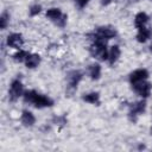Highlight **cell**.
Returning a JSON list of instances; mask_svg holds the SVG:
<instances>
[{
	"label": "cell",
	"instance_id": "cell-1",
	"mask_svg": "<svg viewBox=\"0 0 152 152\" xmlns=\"http://www.w3.org/2000/svg\"><path fill=\"white\" fill-rule=\"evenodd\" d=\"M24 97H25V101H28V102H32L37 108H43V107H49V106H52V100L44 96V95H40V94H37L34 90H30V91H26L24 94Z\"/></svg>",
	"mask_w": 152,
	"mask_h": 152
},
{
	"label": "cell",
	"instance_id": "cell-2",
	"mask_svg": "<svg viewBox=\"0 0 152 152\" xmlns=\"http://www.w3.org/2000/svg\"><path fill=\"white\" fill-rule=\"evenodd\" d=\"M90 51H91V55H93V56L99 57V58H101L102 61L108 59V51H107V49H106V45H104L103 40H101V39H97V40L95 42V44H93Z\"/></svg>",
	"mask_w": 152,
	"mask_h": 152
},
{
	"label": "cell",
	"instance_id": "cell-3",
	"mask_svg": "<svg viewBox=\"0 0 152 152\" xmlns=\"http://www.w3.org/2000/svg\"><path fill=\"white\" fill-rule=\"evenodd\" d=\"M147 76H148L147 70H145V69H138V70H135V71H133L131 74L129 80H131V83L132 84H137L139 82L145 81L147 78Z\"/></svg>",
	"mask_w": 152,
	"mask_h": 152
},
{
	"label": "cell",
	"instance_id": "cell-4",
	"mask_svg": "<svg viewBox=\"0 0 152 152\" xmlns=\"http://www.w3.org/2000/svg\"><path fill=\"white\" fill-rule=\"evenodd\" d=\"M23 94V84L20 81H13L10 88V97L11 100H17Z\"/></svg>",
	"mask_w": 152,
	"mask_h": 152
},
{
	"label": "cell",
	"instance_id": "cell-5",
	"mask_svg": "<svg viewBox=\"0 0 152 152\" xmlns=\"http://www.w3.org/2000/svg\"><path fill=\"white\" fill-rule=\"evenodd\" d=\"M134 86V89H135V91L140 95V96H142V97H147L148 95H150V91H151V83H148V82H139V83H137V84H133Z\"/></svg>",
	"mask_w": 152,
	"mask_h": 152
},
{
	"label": "cell",
	"instance_id": "cell-6",
	"mask_svg": "<svg viewBox=\"0 0 152 152\" xmlns=\"http://www.w3.org/2000/svg\"><path fill=\"white\" fill-rule=\"evenodd\" d=\"M7 44L12 48H15V49H19L21 45H23V38L19 33H12L7 37Z\"/></svg>",
	"mask_w": 152,
	"mask_h": 152
},
{
	"label": "cell",
	"instance_id": "cell-7",
	"mask_svg": "<svg viewBox=\"0 0 152 152\" xmlns=\"http://www.w3.org/2000/svg\"><path fill=\"white\" fill-rule=\"evenodd\" d=\"M115 36V31L109 27H99L97 30V39H109Z\"/></svg>",
	"mask_w": 152,
	"mask_h": 152
},
{
	"label": "cell",
	"instance_id": "cell-8",
	"mask_svg": "<svg viewBox=\"0 0 152 152\" xmlns=\"http://www.w3.org/2000/svg\"><path fill=\"white\" fill-rule=\"evenodd\" d=\"M46 17L50 18L51 20L56 21V23L59 21L61 19H65V17L62 14L59 8H50V10H48L46 11Z\"/></svg>",
	"mask_w": 152,
	"mask_h": 152
},
{
	"label": "cell",
	"instance_id": "cell-9",
	"mask_svg": "<svg viewBox=\"0 0 152 152\" xmlns=\"http://www.w3.org/2000/svg\"><path fill=\"white\" fill-rule=\"evenodd\" d=\"M150 36H151V31L148 30V28H146V27H140L139 28V32H138V36H137V39H138V42H140V43H144V42H146L148 38H150Z\"/></svg>",
	"mask_w": 152,
	"mask_h": 152
},
{
	"label": "cell",
	"instance_id": "cell-10",
	"mask_svg": "<svg viewBox=\"0 0 152 152\" xmlns=\"http://www.w3.org/2000/svg\"><path fill=\"white\" fill-rule=\"evenodd\" d=\"M25 62H26V66L27 68H36L40 62V57L38 55H28L26 57Z\"/></svg>",
	"mask_w": 152,
	"mask_h": 152
},
{
	"label": "cell",
	"instance_id": "cell-11",
	"mask_svg": "<svg viewBox=\"0 0 152 152\" xmlns=\"http://www.w3.org/2000/svg\"><path fill=\"white\" fill-rule=\"evenodd\" d=\"M21 122L25 126H32L34 124V116H33V114L30 113V112H27V110L23 112V114H21Z\"/></svg>",
	"mask_w": 152,
	"mask_h": 152
},
{
	"label": "cell",
	"instance_id": "cell-12",
	"mask_svg": "<svg viewBox=\"0 0 152 152\" xmlns=\"http://www.w3.org/2000/svg\"><path fill=\"white\" fill-rule=\"evenodd\" d=\"M147 20H148L147 14L144 13V12H139V13L135 15V25H137V27H138V28L142 27V26L147 23Z\"/></svg>",
	"mask_w": 152,
	"mask_h": 152
},
{
	"label": "cell",
	"instance_id": "cell-13",
	"mask_svg": "<svg viewBox=\"0 0 152 152\" xmlns=\"http://www.w3.org/2000/svg\"><path fill=\"white\" fill-rule=\"evenodd\" d=\"M119 56H120V49H119V46H118V45L112 46L110 51L108 52V59H109L110 64H113V63L119 58Z\"/></svg>",
	"mask_w": 152,
	"mask_h": 152
},
{
	"label": "cell",
	"instance_id": "cell-14",
	"mask_svg": "<svg viewBox=\"0 0 152 152\" xmlns=\"http://www.w3.org/2000/svg\"><path fill=\"white\" fill-rule=\"evenodd\" d=\"M100 74H101V68L99 64H93L90 66V76L93 80H97L100 77Z\"/></svg>",
	"mask_w": 152,
	"mask_h": 152
},
{
	"label": "cell",
	"instance_id": "cell-15",
	"mask_svg": "<svg viewBox=\"0 0 152 152\" xmlns=\"http://www.w3.org/2000/svg\"><path fill=\"white\" fill-rule=\"evenodd\" d=\"M83 100L87 101V102H90V103H96L99 101V94L97 93H90V94H87L83 96Z\"/></svg>",
	"mask_w": 152,
	"mask_h": 152
},
{
	"label": "cell",
	"instance_id": "cell-16",
	"mask_svg": "<svg viewBox=\"0 0 152 152\" xmlns=\"http://www.w3.org/2000/svg\"><path fill=\"white\" fill-rule=\"evenodd\" d=\"M145 109V102L144 101H140V102H137L135 104H133L132 107V112L133 114H137V113H142Z\"/></svg>",
	"mask_w": 152,
	"mask_h": 152
},
{
	"label": "cell",
	"instance_id": "cell-17",
	"mask_svg": "<svg viewBox=\"0 0 152 152\" xmlns=\"http://www.w3.org/2000/svg\"><path fill=\"white\" fill-rule=\"evenodd\" d=\"M27 56H28V53H27L26 51H19V52H17V53L14 55V59L18 61V62H21V61L26 59Z\"/></svg>",
	"mask_w": 152,
	"mask_h": 152
},
{
	"label": "cell",
	"instance_id": "cell-18",
	"mask_svg": "<svg viewBox=\"0 0 152 152\" xmlns=\"http://www.w3.org/2000/svg\"><path fill=\"white\" fill-rule=\"evenodd\" d=\"M80 78H81V74H80L78 71L74 72V76H71V86L75 87V86L77 84V82L80 81Z\"/></svg>",
	"mask_w": 152,
	"mask_h": 152
},
{
	"label": "cell",
	"instance_id": "cell-19",
	"mask_svg": "<svg viewBox=\"0 0 152 152\" xmlns=\"http://www.w3.org/2000/svg\"><path fill=\"white\" fill-rule=\"evenodd\" d=\"M39 12H40V6H39V5H34V6L31 7L30 13H31L32 15H34V14H37V13H39Z\"/></svg>",
	"mask_w": 152,
	"mask_h": 152
},
{
	"label": "cell",
	"instance_id": "cell-20",
	"mask_svg": "<svg viewBox=\"0 0 152 152\" xmlns=\"http://www.w3.org/2000/svg\"><path fill=\"white\" fill-rule=\"evenodd\" d=\"M0 21H1V28H5L6 27V23H7V15L6 14H2Z\"/></svg>",
	"mask_w": 152,
	"mask_h": 152
},
{
	"label": "cell",
	"instance_id": "cell-21",
	"mask_svg": "<svg viewBox=\"0 0 152 152\" xmlns=\"http://www.w3.org/2000/svg\"><path fill=\"white\" fill-rule=\"evenodd\" d=\"M88 1H89V0H77V2H78V5H80L81 7H83V6H86V5L88 4Z\"/></svg>",
	"mask_w": 152,
	"mask_h": 152
},
{
	"label": "cell",
	"instance_id": "cell-22",
	"mask_svg": "<svg viewBox=\"0 0 152 152\" xmlns=\"http://www.w3.org/2000/svg\"><path fill=\"white\" fill-rule=\"evenodd\" d=\"M101 2H102V5H108V4L112 2V0H102Z\"/></svg>",
	"mask_w": 152,
	"mask_h": 152
}]
</instances>
